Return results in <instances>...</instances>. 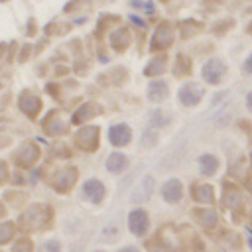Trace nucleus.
Here are the masks:
<instances>
[{"label": "nucleus", "mask_w": 252, "mask_h": 252, "mask_svg": "<svg viewBox=\"0 0 252 252\" xmlns=\"http://www.w3.org/2000/svg\"><path fill=\"white\" fill-rule=\"evenodd\" d=\"M128 138H130V130H128L126 126L118 124V126L110 128V140H112V144H118V146H120V144H126Z\"/></svg>", "instance_id": "nucleus-2"}, {"label": "nucleus", "mask_w": 252, "mask_h": 252, "mask_svg": "<svg viewBox=\"0 0 252 252\" xmlns=\"http://www.w3.org/2000/svg\"><path fill=\"white\" fill-rule=\"evenodd\" d=\"M152 189H154V179L148 175L142 179V183H138V187L134 189L132 193V203H144L150 195H152Z\"/></svg>", "instance_id": "nucleus-1"}, {"label": "nucleus", "mask_w": 252, "mask_h": 252, "mask_svg": "<svg viewBox=\"0 0 252 252\" xmlns=\"http://www.w3.org/2000/svg\"><path fill=\"white\" fill-rule=\"evenodd\" d=\"M220 73H222V65H220L219 61H209V63L203 67V75H205V77H207L211 83L219 81Z\"/></svg>", "instance_id": "nucleus-4"}, {"label": "nucleus", "mask_w": 252, "mask_h": 252, "mask_svg": "<svg viewBox=\"0 0 252 252\" xmlns=\"http://www.w3.org/2000/svg\"><path fill=\"white\" fill-rule=\"evenodd\" d=\"M246 71L252 73V57H248V61H246Z\"/></svg>", "instance_id": "nucleus-5"}, {"label": "nucleus", "mask_w": 252, "mask_h": 252, "mask_svg": "<svg viewBox=\"0 0 252 252\" xmlns=\"http://www.w3.org/2000/svg\"><path fill=\"white\" fill-rule=\"evenodd\" d=\"M146 226H148L146 215H144L142 211H136V213H132V217H130V228H132L136 234H142V232L146 230Z\"/></svg>", "instance_id": "nucleus-3"}]
</instances>
